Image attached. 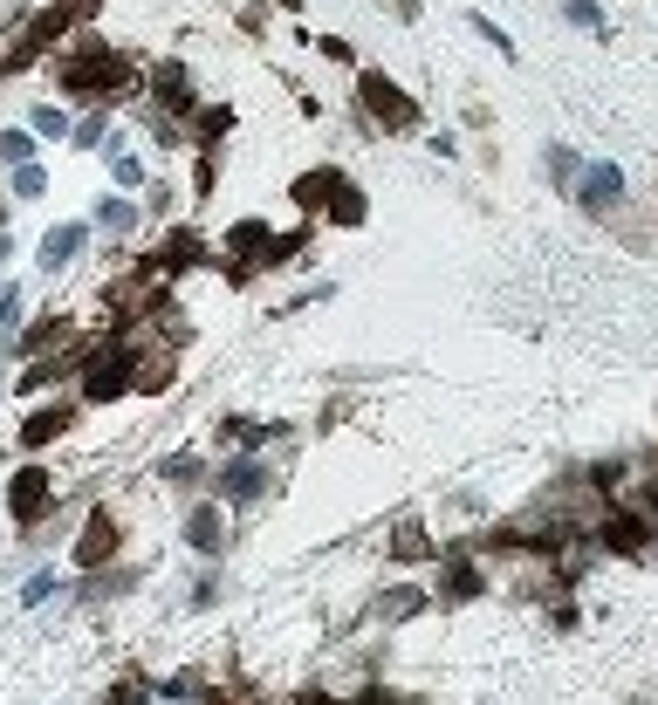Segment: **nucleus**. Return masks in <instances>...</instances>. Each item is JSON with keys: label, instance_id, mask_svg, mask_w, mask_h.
Here are the masks:
<instances>
[{"label": "nucleus", "instance_id": "obj_12", "mask_svg": "<svg viewBox=\"0 0 658 705\" xmlns=\"http://www.w3.org/2000/svg\"><path fill=\"white\" fill-rule=\"evenodd\" d=\"M75 28V21H69V8H62V0H56V8H42V14H28V28H21V35H28L35 48H42V56H48V48H56L62 35Z\"/></svg>", "mask_w": 658, "mask_h": 705}, {"label": "nucleus", "instance_id": "obj_13", "mask_svg": "<svg viewBox=\"0 0 658 705\" xmlns=\"http://www.w3.org/2000/svg\"><path fill=\"white\" fill-rule=\"evenodd\" d=\"M226 130H234V110H226V103H199V110H192V144L199 151H213Z\"/></svg>", "mask_w": 658, "mask_h": 705}, {"label": "nucleus", "instance_id": "obj_9", "mask_svg": "<svg viewBox=\"0 0 658 705\" xmlns=\"http://www.w3.org/2000/svg\"><path fill=\"white\" fill-rule=\"evenodd\" d=\"M261 486H268V466H261L255 453L220 466V493H226V501H261Z\"/></svg>", "mask_w": 658, "mask_h": 705}, {"label": "nucleus", "instance_id": "obj_3", "mask_svg": "<svg viewBox=\"0 0 658 705\" xmlns=\"http://www.w3.org/2000/svg\"><path fill=\"white\" fill-rule=\"evenodd\" d=\"M357 110L385 130V138H412V130L425 124V110H419V96H404L385 69H357Z\"/></svg>", "mask_w": 658, "mask_h": 705}, {"label": "nucleus", "instance_id": "obj_29", "mask_svg": "<svg viewBox=\"0 0 658 705\" xmlns=\"http://www.w3.org/2000/svg\"><path fill=\"white\" fill-rule=\"evenodd\" d=\"M14 308H21V289H14V281H0V329H14Z\"/></svg>", "mask_w": 658, "mask_h": 705}, {"label": "nucleus", "instance_id": "obj_32", "mask_svg": "<svg viewBox=\"0 0 658 705\" xmlns=\"http://www.w3.org/2000/svg\"><path fill=\"white\" fill-rule=\"evenodd\" d=\"M385 8H391L398 21H419V0H385Z\"/></svg>", "mask_w": 658, "mask_h": 705}, {"label": "nucleus", "instance_id": "obj_2", "mask_svg": "<svg viewBox=\"0 0 658 705\" xmlns=\"http://www.w3.org/2000/svg\"><path fill=\"white\" fill-rule=\"evenodd\" d=\"M289 199L295 205H309V213H329L337 226H364V186L350 178L343 165H316V172H302L295 186H289Z\"/></svg>", "mask_w": 658, "mask_h": 705}, {"label": "nucleus", "instance_id": "obj_1", "mask_svg": "<svg viewBox=\"0 0 658 705\" xmlns=\"http://www.w3.org/2000/svg\"><path fill=\"white\" fill-rule=\"evenodd\" d=\"M56 83H62V96L124 103V96H138V69L124 62V56H110V42L83 35V42H75V56H62V62H56Z\"/></svg>", "mask_w": 658, "mask_h": 705}, {"label": "nucleus", "instance_id": "obj_25", "mask_svg": "<svg viewBox=\"0 0 658 705\" xmlns=\"http://www.w3.org/2000/svg\"><path fill=\"white\" fill-rule=\"evenodd\" d=\"M104 130H110V103H96V117H83V124L69 130V138H75V144L90 151V144H104Z\"/></svg>", "mask_w": 658, "mask_h": 705}, {"label": "nucleus", "instance_id": "obj_30", "mask_svg": "<svg viewBox=\"0 0 658 705\" xmlns=\"http://www.w3.org/2000/svg\"><path fill=\"white\" fill-rule=\"evenodd\" d=\"M56 589H62V583H56V576H48V568H42V576H35L28 589H21V596H28V603H48V596H56Z\"/></svg>", "mask_w": 658, "mask_h": 705}, {"label": "nucleus", "instance_id": "obj_15", "mask_svg": "<svg viewBox=\"0 0 658 705\" xmlns=\"http://www.w3.org/2000/svg\"><path fill=\"white\" fill-rule=\"evenodd\" d=\"M186 541L199 548V555H213V548L226 541V520H220V507H192V514H186Z\"/></svg>", "mask_w": 658, "mask_h": 705}, {"label": "nucleus", "instance_id": "obj_34", "mask_svg": "<svg viewBox=\"0 0 658 705\" xmlns=\"http://www.w3.org/2000/svg\"><path fill=\"white\" fill-rule=\"evenodd\" d=\"M0 220H8V192H0Z\"/></svg>", "mask_w": 658, "mask_h": 705}, {"label": "nucleus", "instance_id": "obj_17", "mask_svg": "<svg viewBox=\"0 0 658 705\" xmlns=\"http://www.w3.org/2000/svg\"><path fill=\"white\" fill-rule=\"evenodd\" d=\"M268 240H274V233H268V220H240L234 233H226V254H240V260H268Z\"/></svg>", "mask_w": 658, "mask_h": 705}, {"label": "nucleus", "instance_id": "obj_33", "mask_svg": "<svg viewBox=\"0 0 658 705\" xmlns=\"http://www.w3.org/2000/svg\"><path fill=\"white\" fill-rule=\"evenodd\" d=\"M274 8H282V14H302V0H274Z\"/></svg>", "mask_w": 658, "mask_h": 705}, {"label": "nucleus", "instance_id": "obj_24", "mask_svg": "<svg viewBox=\"0 0 658 705\" xmlns=\"http://www.w3.org/2000/svg\"><path fill=\"white\" fill-rule=\"evenodd\" d=\"M8 192H14V199H42V192H48V172H42L35 158L14 165V186H8Z\"/></svg>", "mask_w": 658, "mask_h": 705}, {"label": "nucleus", "instance_id": "obj_6", "mask_svg": "<svg viewBox=\"0 0 658 705\" xmlns=\"http://www.w3.org/2000/svg\"><path fill=\"white\" fill-rule=\"evenodd\" d=\"M48 501H56V480H48L42 466H28V473H14V486H8V507H14V520H21V528H35V520L48 514Z\"/></svg>", "mask_w": 658, "mask_h": 705}, {"label": "nucleus", "instance_id": "obj_8", "mask_svg": "<svg viewBox=\"0 0 658 705\" xmlns=\"http://www.w3.org/2000/svg\"><path fill=\"white\" fill-rule=\"evenodd\" d=\"M151 96H158L172 117H192V110H199V96H192V75H186L179 62H158V69H151Z\"/></svg>", "mask_w": 658, "mask_h": 705}, {"label": "nucleus", "instance_id": "obj_28", "mask_svg": "<svg viewBox=\"0 0 658 705\" xmlns=\"http://www.w3.org/2000/svg\"><path fill=\"white\" fill-rule=\"evenodd\" d=\"M316 48V56H329V62H357V48H350L343 35H322V42H309Z\"/></svg>", "mask_w": 658, "mask_h": 705}, {"label": "nucleus", "instance_id": "obj_4", "mask_svg": "<svg viewBox=\"0 0 658 705\" xmlns=\"http://www.w3.org/2000/svg\"><path fill=\"white\" fill-rule=\"evenodd\" d=\"M624 172L611 165V158H597V165H584L576 172V186H569V199H576V213H590V220H618V205H624Z\"/></svg>", "mask_w": 658, "mask_h": 705}, {"label": "nucleus", "instance_id": "obj_20", "mask_svg": "<svg viewBox=\"0 0 658 705\" xmlns=\"http://www.w3.org/2000/svg\"><path fill=\"white\" fill-rule=\"evenodd\" d=\"M96 226H104V233H131L138 226V205L124 192H104V199H96Z\"/></svg>", "mask_w": 658, "mask_h": 705}, {"label": "nucleus", "instance_id": "obj_23", "mask_svg": "<svg viewBox=\"0 0 658 705\" xmlns=\"http://www.w3.org/2000/svg\"><path fill=\"white\" fill-rule=\"evenodd\" d=\"M35 158V130H0V165H28Z\"/></svg>", "mask_w": 658, "mask_h": 705}, {"label": "nucleus", "instance_id": "obj_26", "mask_svg": "<svg viewBox=\"0 0 658 705\" xmlns=\"http://www.w3.org/2000/svg\"><path fill=\"white\" fill-rule=\"evenodd\" d=\"M213 186H220V158H213V151H199V165H192V192L207 199Z\"/></svg>", "mask_w": 658, "mask_h": 705}, {"label": "nucleus", "instance_id": "obj_7", "mask_svg": "<svg viewBox=\"0 0 658 705\" xmlns=\"http://www.w3.org/2000/svg\"><path fill=\"white\" fill-rule=\"evenodd\" d=\"M124 371H138V356H131V350H104V356H90L83 390H90L96 404H104V398H124V390H131V377H124Z\"/></svg>", "mask_w": 658, "mask_h": 705}, {"label": "nucleus", "instance_id": "obj_10", "mask_svg": "<svg viewBox=\"0 0 658 705\" xmlns=\"http://www.w3.org/2000/svg\"><path fill=\"white\" fill-rule=\"evenodd\" d=\"M83 247H90V226H83V220H62V226H48V240H42V268L56 274V268H69V260L83 254Z\"/></svg>", "mask_w": 658, "mask_h": 705}, {"label": "nucleus", "instance_id": "obj_31", "mask_svg": "<svg viewBox=\"0 0 658 705\" xmlns=\"http://www.w3.org/2000/svg\"><path fill=\"white\" fill-rule=\"evenodd\" d=\"M62 8H69V21H83V28H90V21H96V8H104V0H62Z\"/></svg>", "mask_w": 658, "mask_h": 705}, {"label": "nucleus", "instance_id": "obj_27", "mask_svg": "<svg viewBox=\"0 0 658 705\" xmlns=\"http://www.w3.org/2000/svg\"><path fill=\"white\" fill-rule=\"evenodd\" d=\"M110 178H117V186H144V165L131 158V151H117V158H110Z\"/></svg>", "mask_w": 658, "mask_h": 705}, {"label": "nucleus", "instance_id": "obj_22", "mask_svg": "<svg viewBox=\"0 0 658 705\" xmlns=\"http://www.w3.org/2000/svg\"><path fill=\"white\" fill-rule=\"evenodd\" d=\"M28 130H35V138H48V144H62V138H69V117L56 110V103H35V117H28Z\"/></svg>", "mask_w": 658, "mask_h": 705}, {"label": "nucleus", "instance_id": "obj_19", "mask_svg": "<svg viewBox=\"0 0 658 705\" xmlns=\"http://www.w3.org/2000/svg\"><path fill=\"white\" fill-rule=\"evenodd\" d=\"M69 418H75L69 404H48V411H35L28 425H21V446H48V438H56V432L69 425Z\"/></svg>", "mask_w": 658, "mask_h": 705}, {"label": "nucleus", "instance_id": "obj_18", "mask_svg": "<svg viewBox=\"0 0 658 705\" xmlns=\"http://www.w3.org/2000/svg\"><path fill=\"white\" fill-rule=\"evenodd\" d=\"M563 21L584 28V35H597V42H611V14H603L597 0H563Z\"/></svg>", "mask_w": 658, "mask_h": 705}, {"label": "nucleus", "instance_id": "obj_16", "mask_svg": "<svg viewBox=\"0 0 658 705\" xmlns=\"http://www.w3.org/2000/svg\"><path fill=\"white\" fill-rule=\"evenodd\" d=\"M480 589H487V583H480V568H473L467 555H453V562H446V583H439V596H446V603H467V596H480Z\"/></svg>", "mask_w": 658, "mask_h": 705}, {"label": "nucleus", "instance_id": "obj_5", "mask_svg": "<svg viewBox=\"0 0 658 705\" xmlns=\"http://www.w3.org/2000/svg\"><path fill=\"white\" fill-rule=\"evenodd\" d=\"M597 548H611V555H645L651 548V514H603L597 520Z\"/></svg>", "mask_w": 658, "mask_h": 705}, {"label": "nucleus", "instance_id": "obj_11", "mask_svg": "<svg viewBox=\"0 0 658 705\" xmlns=\"http://www.w3.org/2000/svg\"><path fill=\"white\" fill-rule=\"evenodd\" d=\"M110 555H117V520L110 514H90L83 541H75V568H104Z\"/></svg>", "mask_w": 658, "mask_h": 705}, {"label": "nucleus", "instance_id": "obj_21", "mask_svg": "<svg viewBox=\"0 0 658 705\" xmlns=\"http://www.w3.org/2000/svg\"><path fill=\"white\" fill-rule=\"evenodd\" d=\"M467 28H473L480 42H494V56H501V62H521V48H515V35H508V28H501V21H494V14H467Z\"/></svg>", "mask_w": 658, "mask_h": 705}, {"label": "nucleus", "instance_id": "obj_14", "mask_svg": "<svg viewBox=\"0 0 658 705\" xmlns=\"http://www.w3.org/2000/svg\"><path fill=\"white\" fill-rule=\"evenodd\" d=\"M542 172H549V186L569 199V186H576V172H584V158H576V144H542Z\"/></svg>", "mask_w": 658, "mask_h": 705}]
</instances>
